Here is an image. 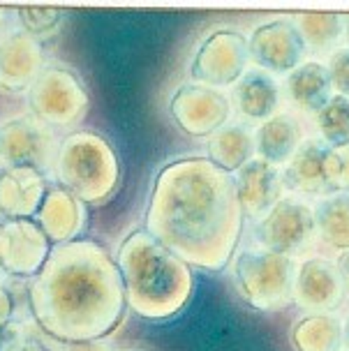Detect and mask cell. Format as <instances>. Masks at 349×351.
<instances>
[{
	"label": "cell",
	"mask_w": 349,
	"mask_h": 351,
	"mask_svg": "<svg viewBox=\"0 0 349 351\" xmlns=\"http://www.w3.org/2000/svg\"><path fill=\"white\" fill-rule=\"evenodd\" d=\"M243 217L234 176L206 158H185L155 178L146 231L188 266L217 273L232 261Z\"/></svg>",
	"instance_id": "6da1fadb"
},
{
	"label": "cell",
	"mask_w": 349,
	"mask_h": 351,
	"mask_svg": "<svg viewBox=\"0 0 349 351\" xmlns=\"http://www.w3.org/2000/svg\"><path fill=\"white\" fill-rule=\"evenodd\" d=\"M128 307L125 282L118 261L95 241L53 245L33 278V315L60 342L107 337Z\"/></svg>",
	"instance_id": "7a4b0ae2"
},
{
	"label": "cell",
	"mask_w": 349,
	"mask_h": 351,
	"mask_svg": "<svg viewBox=\"0 0 349 351\" xmlns=\"http://www.w3.org/2000/svg\"><path fill=\"white\" fill-rule=\"evenodd\" d=\"M116 261L125 282L128 307L136 317L165 322L188 305L195 287L190 266L148 231L130 234Z\"/></svg>",
	"instance_id": "3957f363"
},
{
	"label": "cell",
	"mask_w": 349,
	"mask_h": 351,
	"mask_svg": "<svg viewBox=\"0 0 349 351\" xmlns=\"http://www.w3.org/2000/svg\"><path fill=\"white\" fill-rule=\"evenodd\" d=\"M53 171L60 187L84 204H104L121 178V165L111 143L86 130L72 132L60 141Z\"/></svg>",
	"instance_id": "277c9868"
},
{
	"label": "cell",
	"mask_w": 349,
	"mask_h": 351,
	"mask_svg": "<svg viewBox=\"0 0 349 351\" xmlns=\"http://www.w3.org/2000/svg\"><path fill=\"white\" fill-rule=\"evenodd\" d=\"M296 263L291 256L266 247L245 250L236 259V285L241 296L264 312L282 310L294 298Z\"/></svg>",
	"instance_id": "5b68a950"
},
{
	"label": "cell",
	"mask_w": 349,
	"mask_h": 351,
	"mask_svg": "<svg viewBox=\"0 0 349 351\" xmlns=\"http://www.w3.org/2000/svg\"><path fill=\"white\" fill-rule=\"evenodd\" d=\"M28 106L51 128L70 130L88 114V93L74 72L49 65L28 90Z\"/></svg>",
	"instance_id": "8992f818"
},
{
	"label": "cell",
	"mask_w": 349,
	"mask_h": 351,
	"mask_svg": "<svg viewBox=\"0 0 349 351\" xmlns=\"http://www.w3.org/2000/svg\"><path fill=\"white\" fill-rule=\"evenodd\" d=\"M60 141L51 125L35 114H21L0 123V165L3 169L30 167L40 173L56 169Z\"/></svg>",
	"instance_id": "52a82bcc"
},
{
	"label": "cell",
	"mask_w": 349,
	"mask_h": 351,
	"mask_svg": "<svg viewBox=\"0 0 349 351\" xmlns=\"http://www.w3.org/2000/svg\"><path fill=\"white\" fill-rule=\"evenodd\" d=\"M250 60V42L234 30H215L199 44L192 77L197 84L208 88L234 86L245 77Z\"/></svg>",
	"instance_id": "ba28073f"
},
{
	"label": "cell",
	"mask_w": 349,
	"mask_h": 351,
	"mask_svg": "<svg viewBox=\"0 0 349 351\" xmlns=\"http://www.w3.org/2000/svg\"><path fill=\"white\" fill-rule=\"evenodd\" d=\"M285 185L308 197H333L342 192L340 183V150L322 139L303 141L296 155L282 171Z\"/></svg>",
	"instance_id": "9c48e42d"
},
{
	"label": "cell",
	"mask_w": 349,
	"mask_h": 351,
	"mask_svg": "<svg viewBox=\"0 0 349 351\" xmlns=\"http://www.w3.org/2000/svg\"><path fill=\"white\" fill-rule=\"evenodd\" d=\"M317 236L320 234L315 210L296 199H282L259 222V243L271 252L285 256L305 254Z\"/></svg>",
	"instance_id": "30bf717a"
},
{
	"label": "cell",
	"mask_w": 349,
	"mask_h": 351,
	"mask_svg": "<svg viewBox=\"0 0 349 351\" xmlns=\"http://www.w3.org/2000/svg\"><path fill=\"white\" fill-rule=\"evenodd\" d=\"M51 254V241L35 219H5L0 224V271L33 280Z\"/></svg>",
	"instance_id": "8fae6325"
},
{
	"label": "cell",
	"mask_w": 349,
	"mask_h": 351,
	"mask_svg": "<svg viewBox=\"0 0 349 351\" xmlns=\"http://www.w3.org/2000/svg\"><path fill=\"white\" fill-rule=\"evenodd\" d=\"M171 118L192 136H213L229 118V99L220 90L202 84L180 86L169 104Z\"/></svg>",
	"instance_id": "7c38bea8"
},
{
	"label": "cell",
	"mask_w": 349,
	"mask_h": 351,
	"mask_svg": "<svg viewBox=\"0 0 349 351\" xmlns=\"http://www.w3.org/2000/svg\"><path fill=\"white\" fill-rule=\"evenodd\" d=\"M305 40L291 21H271L254 28L250 37V58L254 65L273 74H291L303 65Z\"/></svg>",
	"instance_id": "4fadbf2b"
},
{
	"label": "cell",
	"mask_w": 349,
	"mask_h": 351,
	"mask_svg": "<svg viewBox=\"0 0 349 351\" xmlns=\"http://www.w3.org/2000/svg\"><path fill=\"white\" fill-rule=\"evenodd\" d=\"M45 72V51L40 40L26 30H12L0 37V90L21 95Z\"/></svg>",
	"instance_id": "5bb4252c"
},
{
	"label": "cell",
	"mask_w": 349,
	"mask_h": 351,
	"mask_svg": "<svg viewBox=\"0 0 349 351\" xmlns=\"http://www.w3.org/2000/svg\"><path fill=\"white\" fill-rule=\"evenodd\" d=\"M345 285L340 271L328 259H308L298 266L294 282V303L305 312L324 315L342 303Z\"/></svg>",
	"instance_id": "9a60e30c"
},
{
	"label": "cell",
	"mask_w": 349,
	"mask_h": 351,
	"mask_svg": "<svg viewBox=\"0 0 349 351\" xmlns=\"http://www.w3.org/2000/svg\"><path fill=\"white\" fill-rule=\"evenodd\" d=\"M236 194L243 208V215L252 219H264L276 206L282 202L285 178L278 167L266 160L254 158L241 171H236Z\"/></svg>",
	"instance_id": "2e32d148"
},
{
	"label": "cell",
	"mask_w": 349,
	"mask_h": 351,
	"mask_svg": "<svg viewBox=\"0 0 349 351\" xmlns=\"http://www.w3.org/2000/svg\"><path fill=\"white\" fill-rule=\"evenodd\" d=\"M47 192V178L37 169L12 167L0 171V210L5 217L33 219Z\"/></svg>",
	"instance_id": "e0dca14e"
},
{
	"label": "cell",
	"mask_w": 349,
	"mask_h": 351,
	"mask_svg": "<svg viewBox=\"0 0 349 351\" xmlns=\"http://www.w3.org/2000/svg\"><path fill=\"white\" fill-rule=\"evenodd\" d=\"M86 219H88L86 204L65 187H51L40 206V213L35 215V222L56 245L77 241L86 227Z\"/></svg>",
	"instance_id": "ac0fdd59"
},
{
	"label": "cell",
	"mask_w": 349,
	"mask_h": 351,
	"mask_svg": "<svg viewBox=\"0 0 349 351\" xmlns=\"http://www.w3.org/2000/svg\"><path fill=\"white\" fill-rule=\"evenodd\" d=\"M287 93L289 99L305 114H320V111L331 102L333 84L328 67L322 62H303L287 77Z\"/></svg>",
	"instance_id": "d6986e66"
},
{
	"label": "cell",
	"mask_w": 349,
	"mask_h": 351,
	"mask_svg": "<svg viewBox=\"0 0 349 351\" xmlns=\"http://www.w3.org/2000/svg\"><path fill=\"white\" fill-rule=\"evenodd\" d=\"M301 143V128L287 114H278L261 123L254 134V150L259 160H266L273 167L289 165Z\"/></svg>",
	"instance_id": "ffe728a7"
},
{
	"label": "cell",
	"mask_w": 349,
	"mask_h": 351,
	"mask_svg": "<svg viewBox=\"0 0 349 351\" xmlns=\"http://www.w3.org/2000/svg\"><path fill=\"white\" fill-rule=\"evenodd\" d=\"M234 102L243 116L266 123L269 118L278 116L276 109L280 102V88L269 72H245V77L236 84Z\"/></svg>",
	"instance_id": "44dd1931"
},
{
	"label": "cell",
	"mask_w": 349,
	"mask_h": 351,
	"mask_svg": "<svg viewBox=\"0 0 349 351\" xmlns=\"http://www.w3.org/2000/svg\"><path fill=\"white\" fill-rule=\"evenodd\" d=\"M208 160L227 173L241 171L254 160V136L243 125H224L208 136Z\"/></svg>",
	"instance_id": "7402d4cb"
},
{
	"label": "cell",
	"mask_w": 349,
	"mask_h": 351,
	"mask_svg": "<svg viewBox=\"0 0 349 351\" xmlns=\"http://www.w3.org/2000/svg\"><path fill=\"white\" fill-rule=\"evenodd\" d=\"M296 351H340L345 342V326L333 315H310L291 330Z\"/></svg>",
	"instance_id": "603a6c76"
},
{
	"label": "cell",
	"mask_w": 349,
	"mask_h": 351,
	"mask_svg": "<svg viewBox=\"0 0 349 351\" xmlns=\"http://www.w3.org/2000/svg\"><path fill=\"white\" fill-rule=\"evenodd\" d=\"M317 234L328 247L347 252L349 250V192L326 197L317 206Z\"/></svg>",
	"instance_id": "cb8c5ba5"
},
{
	"label": "cell",
	"mask_w": 349,
	"mask_h": 351,
	"mask_svg": "<svg viewBox=\"0 0 349 351\" xmlns=\"http://www.w3.org/2000/svg\"><path fill=\"white\" fill-rule=\"evenodd\" d=\"M298 30L305 44L317 51H326L345 33V21L340 14H328V12H303L298 14Z\"/></svg>",
	"instance_id": "d4e9b609"
},
{
	"label": "cell",
	"mask_w": 349,
	"mask_h": 351,
	"mask_svg": "<svg viewBox=\"0 0 349 351\" xmlns=\"http://www.w3.org/2000/svg\"><path fill=\"white\" fill-rule=\"evenodd\" d=\"M317 128H320L322 141L335 150L349 146V99L333 95L324 109L317 114Z\"/></svg>",
	"instance_id": "484cf974"
},
{
	"label": "cell",
	"mask_w": 349,
	"mask_h": 351,
	"mask_svg": "<svg viewBox=\"0 0 349 351\" xmlns=\"http://www.w3.org/2000/svg\"><path fill=\"white\" fill-rule=\"evenodd\" d=\"M16 14L21 30H26L35 40L53 37L56 30L60 28V21H63V10L56 8H19Z\"/></svg>",
	"instance_id": "4316f807"
},
{
	"label": "cell",
	"mask_w": 349,
	"mask_h": 351,
	"mask_svg": "<svg viewBox=\"0 0 349 351\" xmlns=\"http://www.w3.org/2000/svg\"><path fill=\"white\" fill-rule=\"evenodd\" d=\"M0 285L3 289L10 293L12 300V310H14V322L26 324L30 319H35L33 315V280L30 278H16V275H8L0 271Z\"/></svg>",
	"instance_id": "83f0119b"
},
{
	"label": "cell",
	"mask_w": 349,
	"mask_h": 351,
	"mask_svg": "<svg viewBox=\"0 0 349 351\" xmlns=\"http://www.w3.org/2000/svg\"><path fill=\"white\" fill-rule=\"evenodd\" d=\"M328 74H331L333 90H338V95L349 99V49H338L331 53Z\"/></svg>",
	"instance_id": "f1b7e54d"
},
{
	"label": "cell",
	"mask_w": 349,
	"mask_h": 351,
	"mask_svg": "<svg viewBox=\"0 0 349 351\" xmlns=\"http://www.w3.org/2000/svg\"><path fill=\"white\" fill-rule=\"evenodd\" d=\"M23 342H28L26 324L14 322V319H12L10 324L0 326V351H12Z\"/></svg>",
	"instance_id": "f546056e"
},
{
	"label": "cell",
	"mask_w": 349,
	"mask_h": 351,
	"mask_svg": "<svg viewBox=\"0 0 349 351\" xmlns=\"http://www.w3.org/2000/svg\"><path fill=\"white\" fill-rule=\"evenodd\" d=\"M63 351H114V347H111L107 337H99V340H88V342H65Z\"/></svg>",
	"instance_id": "4dcf8cb0"
},
{
	"label": "cell",
	"mask_w": 349,
	"mask_h": 351,
	"mask_svg": "<svg viewBox=\"0 0 349 351\" xmlns=\"http://www.w3.org/2000/svg\"><path fill=\"white\" fill-rule=\"evenodd\" d=\"M12 317H14V310H12L10 293L3 289V285H0V326L10 324Z\"/></svg>",
	"instance_id": "1f68e13d"
},
{
	"label": "cell",
	"mask_w": 349,
	"mask_h": 351,
	"mask_svg": "<svg viewBox=\"0 0 349 351\" xmlns=\"http://www.w3.org/2000/svg\"><path fill=\"white\" fill-rule=\"evenodd\" d=\"M340 183L342 192H349V146L340 150Z\"/></svg>",
	"instance_id": "d6a6232c"
},
{
	"label": "cell",
	"mask_w": 349,
	"mask_h": 351,
	"mask_svg": "<svg viewBox=\"0 0 349 351\" xmlns=\"http://www.w3.org/2000/svg\"><path fill=\"white\" fill-rule=\"evenodd\" d=\"M338 271H340L342 285H345V289L349 291V250H347V252H342V254H340V259H338Z\"/></svg>",
	"instance_id": "836d02e7"
},
{
	"label": "cell",
	"mask_w": 349,
	"mask_h": 351,
	"mask_svg": "<svg viewBox=\"0 0 349 351\" xmlns=\"http://www.w3.org/2000/svg\"><path fill=\"white\" fill-rule=\"evenodd\" d=\"M12 351H47L45 347H40V344H37V342H23V344H19V347L16 349H12Z\"/></svg>",
	"instance_id": "e575fe53"
},
{
	"label": "cell",
	"mask_w": 349,
	"mask_h": 351,
	"mask_svg": "<svg viewBox=\"0 0 349 351\" xmlns=\"http://www.w3.org/2000/svg\"><path fill=\"white\" fill-rule=\"evenodd\" d=\"M345 342H347V347H349V317H347V322H345Z\"/></svg>",
	"instance_id": "d590c367"
},
{
	"label": "cell",
	"mask_w": 349,
	"mask_h": 351,
	"mask_svg": "<svg viewBox=\"0 0 349 351\" xmlns=\"http://www.w3.org/2000/svg\"><path fill=\"white\" fill-rule=\"evenodd\" d=\"M345 40H347V49H349V19H347V23H345Z\"/></svg>",
	"instance_id": "8d00e7d4"
},
{
	"label": "cell",
	"mask_w": 349,
	"mask_h": 351,
	"mask_svg": "<svg viewBox=\"0 0 349 351\" xmlns=\"http://www.w3.org/2000/svg\"><path fill=\"white\" fill-rule=\"evenodd\" d=\"M3 19H5V10L0 8V26H3Z\"/></svg>",
	"instance_id": "74e56055"
},
{
	"label": "cell",
	"mask_w": 349,
	"mask_h": 351,
	"mask_svg": "<svg viewBox=\"0 0 349 351\" xmlns=\"http://www.w3.org/2000/svg\"><path fill=\"white\" fill-rule=\"evenodd\" d=\"M5 219H8V217H5V215H3V210H0V222H5Z\"/></svg>",
	"instance_id": "f35d334b"
},
{
	"label": "cell",
	"mask_w": 349,
	"mask_h": 351,
	"mask_svg": "<svg viewBox=\"0 0 349 351\" xmlns=\"http://www.w3.org/2000/svg\"><path fill=\"white\" fill-rule=\"evenodd\" d=\"M0 224H3V222H0Z\"/></svg>",
	"instance_id": "ab89813d"
}]
</instances>
